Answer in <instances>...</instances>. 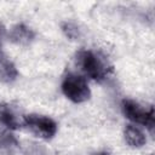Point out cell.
<instances>
[{
  "label": "cell",
  "instance_id": "cell-1",
  "mask_svg": "<svg viewBox=\"0 0 155 155\" xmlns=\"http://www.w3.org/2000/svg\"><path fill=\"white\" fill-rule=\"evenodd\" d=\"M76 62L80 69L91 79L96 81H103L109 71L110 67L103 57L90 50H81L76 53Z\"/></svg>",
  "mask_w": 155,
  "mask_h": 155
},
{
  "label": "cell",
  "instance_id": "cell-2",
  "mask_svg": "<svg viewBox=\"0 0 155 155\" xmlns=\"http://www.w3.org/2000/svg\"><path fill=\"white\" fill-rule=\"evenodd\" d=\"M62 91L64 96L74 103H82L91 96L88 85L85 79L74 73H69L64 76L62 82Z\"/></svg>",
  "mask_w": 155,
  "mask_h": 155
},
{
  "label": "cell",
  "instance_id": "cell-3",
  "mask_svg": "<svg viewBox=\"0 0 155 155\" xmlns=\"http://www.w3.org/2000/svg\"><path fill=\"white\" fill-rule=\"evenodd\" d=\"M122 111L127 119L133 122L147 126L151 132L154 128V108H144L134 101L125 99L122 102Z\"/></svg>",
  "mask_w": 155,
  "mask_h": 155
},
{
  "label": "cell",
  "instance_id": "cell-4",
  "mask_svg": "<svg viewBox=\"0 0 155 155\" xmlns=\"http://www.w3.org/2000/svg\"><path fill=\"white\" fill-rule=\"evenodd\" d=\"M24 124L34 134L42 139H51L57 132V124L48 116L30 114L24 116Z\"/></svg>",
  "mask_w": 155,
  "mask_h": 155
},
{
  "label": "cell",
  "instance_id": "cell-5",
  "mask_svg": "<svg viewBox=\"0 0 155 155\" xmlns=\"http://www.w3.org/2000/svg\"><path fill=\"white\" fill-rule=\"evenodd\" d=\"M35 38V33L33 29L27 27L25 24H17L10 31V39L12 42L17 45H28Z\"/></svg>",
  "mask_w": 155,
  "mask_h": 155
},
{
  "label": "cell",
  "instance_id": "cell-6",
  "mask_svg": "<svg viewBox=\"0 0 155 155\" xmlns=\"http://www.w3.org/2000/svg\"><path fill=\"white\" fill-rule=\"evenodd\" d=\"M17 76L18 71L13 62L5 54H0V81L4 84H11Z\"/></svg>",
  "mask_w": 155,
  "mask_h": 155
},
{
  "label": "cell",
  "instance_id": "cell-7",
  "mask_svg": "<svg viewBox=\"0 0 155 155\" xmlns=\"http://www.w3.org/2000/svg\"><path fill=\"white\" fill-rule=\"evenodd\" d=\"M0 121L10 130H17L18 127H21L19 116L10 105H2L0 108Z\"/></svg>",
  "mask_w": 155,
  "mask_h": 155
},
{
  "label": "cell",
  "instance_id": "cell-8",
  "mask_svg": "<svg viewBox=\"0 0 155 155\" xmlns=\"http://www.w3.org/2000/svg\"><path fill=\"white\" fill-rule=\"evenodd\" d=\"M125 139L127 144L132 148H140L147 142L145 134L142 132V130H139L133 125H128L125 128Z\"/></svg>",
  "mask_w": 155,
  "mask_h": 155
},
{
  "label": "cell",
  "instance_id": "cell-9",
  "mask_svg": "<svg viewBox=\"0 0 155 155\" xmlns=\"http://www.w3.org/2000/svg\"><path fill=\"white\" fill-rule=\"evenodd\" d=\"M17 145L16 139L5 131H0V150L1 151H12Z\"/></svg>",
  "mask_w": 155,
  "mask_h": 155
},
{
  "label": "cell",
  "instance_id": "cell-10",
  "mask_svg": "<svg viewBox=\"0 0 155 155\" xmlns=\"http://www.w3.org/2000/svg\"><path fill=\"white\" fill-rule=\"evenodd\" d=\"M62 30H63V33L65 34V36L69 38L70 40H75V39H78V38L80 36V30H79V28H78L74 23H71V22H65V23H63Z\"/></svg>",
  "mask_w": 155,
  "mask_h": 155
},
{
  "label": "cell",
  "instance_id": "cell-11",
  "mask_svg": "<svg viewBox=\"0 0 155 155\" xmlns=\"http://www.w3.org/2000/svg\"><path fill=\"white\" fill-rule=\"evenodd\" d=\"M96 155H110L109 153H105V151H102V153H98V154H96Z\"/></svg>",
  "mask_w": 155,
  "mask_h": 155
}]
</instances>
